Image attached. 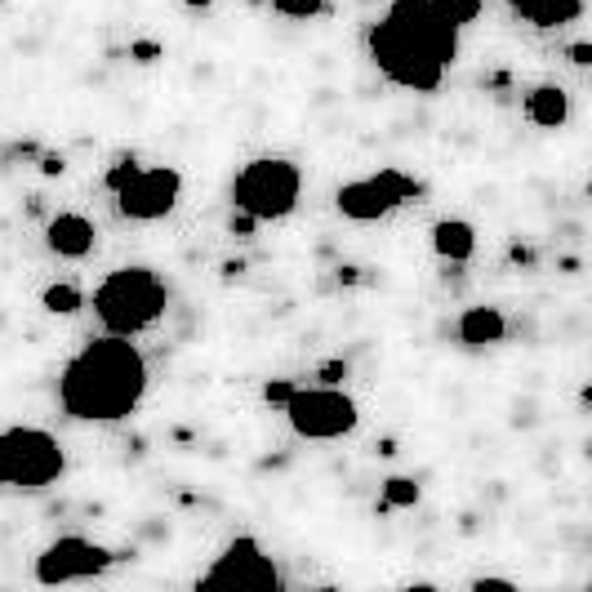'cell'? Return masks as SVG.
Masks as SVG:
<instances>
[{"label": "cell", "mask_w": 592, "mask_h": 592, "mask_svg": "<svg viewBox=\"0 0 592 592\" xmlns=\"http://www.w3.org/2000/svg\"><path fill=\"white\" fill-rule=\"evenodd\" d=\"M148 392V361L125 335L85 344L58 374V402L81 423H116L139 410Z\"/></svg>", "instance_id": "1"}, {"label": "cell", "mask_w": 592, "mask_h": 592, "mask_svg": "<svg viewBox=\"0 0 592 592\" xmlns=\"http://www.w3.org/2000/svg\"><path fill=\"white\" fill-rule=\"evenodd\" d=\"M165 286L152 268H116L98 290H94V312L103 321L107 335H125L135 339L148 325L161 321L165 312Z\"/></svg>", "instance_id": "2"}, {"label": "cell", "mask_w": 592, "mask_h": 592, "mask_svg": "<svg viewBox=\"0 0 592 592\" xmlns=\"http://www.w3.org/2000/svg\"><path fill=\"white\" fill-rule=\"evenodd\" d=\"M299 191H303V174L294 161L258 156V161L241 165V174L232 178V206L249 223H272L299 206Z\"/></svg>", "instance_id": "3"}, {"label": "cell", "mask_w": 592, "mask_h": 592, "mask_svg": "<svg viewBox=\"0 0 592 592\" xmlns=\"http://www.w3.org/2000/svg\"><path fill=\"white\" fill-rule=\"evenodd\" d=\"M370 62L402 90H415V94H437L441 81H445V62L432 58L423 45H415L410 36H402L387 19H379L370 27Z\"/></svg>", "instance_id": "4"}, {"label": "cell", "mask_w": 592, "mask_h": 592, "mask_svg": "<svg viewBox=\"0 0 592 592\" xmlns=\"http://www.w3.org/2000/svg\"><path fill=\"white\" fill-rule=\"evenodd\" d=\"M107 187L116 191V206L125 219L135 223H156L178 206V191H183V174L174 165H148L139 170L135 161H120L107 174Z\"/></svg>", "instance_id": "5"}, {"label": "cell", "mask_w": 592, "mask_h": 592, "mask_svg": "<svg viewBox=\"0 0 592 592\" xmlns=\"http://www.w3.org/2000/svg\"><path fill=\"white\" fill-rule=\"evenodd\" d=\"M286 415H290V428L307 441H339L361 423L357 402L339 387H294Z\"/></svg>", "instance_id": "6"}, {"label": "cell", "mask_w": 592, "mask_h": 592, "mask_svg": "<svg viewBox=\"0 0 592 592\" xmlns=\"http://www.w3.org/2000/svg\"><path fill=\"white\" fill-rule=\"evenodd\" d=\"M0 450H5V486L45 490L49 481L62 477V450L40 428H5Z\"/></svg>", "instance_id": "7"}, {"label": "cell", "mask_w": 592, "mask_h": 592, "mask_svg": "<svg viewBox=\"0 0 592 592\" xmlns=\"http://www.w3.org/2000/svg\"><path fill=\"white\" fill-rule=\"evenodd\" d=\"M419 178L402 174V170H379V174H365V178H352L335 191V206L344 219L352 223H370V219H383L397 206H406L410 196H419Z\"/></svg>", "instance_id": "8"}, {"label": "cell", "mask_w": 592, "mask_h": 592, "mask_svg": "<svg viewBox=\"0 0 592 592\" xmlns=\"http://www.w3.org/2000/svg\"><path fill=\"white\" fill-rule=\"evenodd\" d=\"M201 588H241V592H281V570L263 553L254 535H236L214 566L201 574Z\"/></svg>", "instance_id": "9"}, {"label": "cell", "mask_w": 592, "mask_h": 592, "mask_svg": "<svg viewBox=\"0 0 592 592\" xmlns=\"http://www.w3.org/2000/svg\"><path fill=\"white\" fill-rule=\"evenodd\" d=\"M383 19L415 45H423L432 58H441L445 68L458 58V27L437 10V0H392Z\"/></svg>", "instance_id": "10"}, {"label": "cell", "mask_w": 592, "mask_h": 592, "mask_svg": "<svg viewBox=\"0 0 592 592\" xmlns=\"http://www.w3.org/2000/svg\"><path fill=\"white\" fill-rule=\"evenodd\" d=\"M116 557L94 544V539H81V535H62L54 539L40 557H36V579L40 583H77V579H94L112 566Z\"/></svg>", "instance_id": "11"}, {"label": "cell", "mask_w": 592, "mask_h": 592, "mask_svg": "<svg viewBox=\"0 0 592 592\" xmlns=\"http://www.w3.org/2000/svg\"><path fill=\"white\" fill-rule=\"evenodd\" d=\"M98 241V228L85 219V214H54L49 228H45V245L58 254V258H85Z\"/></svg>", "instance_id": "12"}, {"label": "cell", "mask_w": 592, "mask_h": 592, "mask_svg": "<svg viewBox=\"0 0 592 592\" xmlns=\"http://www.w3.org/2000/svg\"><path fill=\"white\" fill-rule=\"evenodd\" d=\"M454 335H458V344H468V348L503 344V335H508V316H503L499 307H468L464 316H458Z\"/></svg>", "instance_id": "13"}, {"label": "cell", "mask_w": 592, "mask_h": 592, "mask_svg": "<svg viewBox=\"0 0 592 592\" xmlns=\"http://www.w3.org/2000/svg\"><path fill=\"white\" fill-rule=\"evenodd\" d=\"M432 249L445 258V263H468L473 249H477V228L464 223V219H441L432 228Z\"/></svg>", "instance_id": "14"}, {"label": "cell", "mask_w": 592, "mask_h": 592, "mask_svg": "<svg viewBox=\"0 0 592 592\" xmlns=\"http://www.w3.org/2000/svg\"><path fill=\"white\" fill-rule=\"evenodd\" d=\"M508 5L535 27H561L583 14V0H508Z\"/></svg>", "instance_id": "15"}, {"label": "cell", "mask_w": 592, "mask_h": 592, "mask_svg": "<svg viewBox=\"0 0 592 592\" xmlns=\"http://www.w3.org/2000/svg\"><path fill=\"white\" fill-rule=\"evenodd\" d=\"M525 116H531L539 129H561V125H566V116H570V98H566V90H557V85H539V90H531V94H525Z\"/></svg>", "instance_id": "16"}, {"label": "cell", "mask_w": 592, "mask_h": 592, "mask_svg": "<svg viewBox=\"0 0 592 592\" xmlns=\"http://www.w3.org/2000/svg\"><path fill=\"white\" fill-rule=\"evenodd\" d=\"M40 303H45V312H54V316H72V312L85 307V294H81L77 286H68V281H58V286H49V290L40 294Z\"/></svg>", "instance_id": "17"}, {"label": "cell", "mask_w": 592, "mask_h": 592, "mask_svg": "<svg viewBox=\"0 0 592 592\" xmlns=\"http://www.w3.org/2000/svg\"><path fill=\"white\" fill-rule=\"evenodd\" d=\"M415 503H419V486L410 477L383 481V508H415Z\"/></svg>", "instance_id": "18"}, {"label": "cell", "mask_w": 592, "mask_h": 592, "mask_svg": "<svg viewBox=\"0 0 592 592\" xmlns=\"http://www.w3.org/2000/svg\"><path fill=\"white\" fill-rule=\"evenodd\" d=\"M437 10H441L454 27H468V23H477V14H481V0H437Z\"/></svg>", "instance_id": "19"}, {"label": "cell", "mask_w": 592, "mask_h": 592, "mask_svg": "<svg viewBox=\"0 0 592 592\" xmlns=\"http://www.w3.org/2000/svg\"><path fill=\"white\" fill-rule=\"evenodd\" d=\"M277 5V14L281 19H299V23H307V19H316L321 10H325V0H272Z\"/></svg>", "instance_id": "20"}, {"label": "cell", "mask_w": 592, "mask_h": 592, "mask_svg": "<svg viewBox=\"0 0 592 592\" xmlns=\"http://www.w3.org/2000/svg\"><path fill=\"white\" fill-rule=\"evenodd\" d=\"M290 392H294V383H268V392H263V397H268L272 406H286Z\"/></svg>", "instance_id": "21"}, {"label": "cell", "mask_w": 592, "mask_h": 592, "mask_svg": "<svg viewBox=\"0 0 592 592\" xmlns=\"http://www.w3.org/2000/svg\"><path fill=\"white\" fill-rule=\"evenodd\" d=\"M588 54H592V49H588V45H574V49H570V58H574V62H579V68H583V62H588Z\"/></svg>", "instance_id": "22"}, {"label": "cell", "mask_w": 592, "mask_h": 592, "mask_svg": "<svg viewBox=\"0 0 592 592\" xmlns=\"http://www.w3.org/2000/svg\"><path fill=\"white\" fill-rule=\"evenodd\" d=\"M0 486H5V450H0Z\"/></svg>", "instance_id": "23"}, {"label": "cell", "mask_w": 592, "mask_h": 592, "mask_svg": "<svg viewBox=\"0 0 592 592\" xmlns=\"http://www.w3.org/2000/svg\"><path fill=\"white\" fill-rule=\"evenodd\" d=\"M187 5H191V10H206V5H210V0H187Z\"/></svg>", "instance_id": "24"}]
</instances>
